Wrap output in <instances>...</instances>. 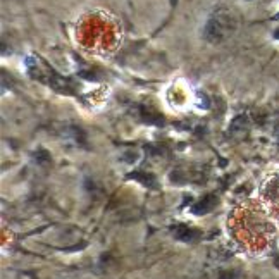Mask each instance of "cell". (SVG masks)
<instances>
[{"label": "cell", "mask_w": 279, "mask_h": 279, "mask_svg": "<svg viewBox=\"0 0 279 279\" xmlns=\"http://www.w3.org/2000/svg\"><path fill=\"white\" fill-rule=\"evenodd\" d=\"M215 203H217V198L210 195V197L203 198V202H198L197 205H195V207H193V212H195V214H205V212H209V210L212 209Z\"/></svg>", "instance_id": "4"}, {"label": "cell", "mask_w": 279, "mask_h": 279, "mask_svg": "<svg viewBox=\"0 0 279 279\" xmlns=\"http://www.w3.org/2000/svg\"><path fill=\"white\" fill-rule=\"evenodd\" d=\"M261 198L266 205V212L279 222V173L269 174L262 181Z\"/></svg>", "instance_id": "2"}, {"label": "cell", "mask_w": 279, "mask_h": 279, "mask_svg": "<svg viewBox=\"0 0 279 279\" xmlns=\"http://www.w3.org/2000/svg\"><path fill=\"white\" fill-rule=\"evenodd\" d=\"M238 238L252 252H261L271 245L276 228L271 222V215L258 207L257 203H245L238 212L236 221Z\"/></svg>", "instance_id": "1"}, {"label": "cell", "mask_w": 279, "mask_h": 279, "mask_svg": "<svg viewBox=\"0 0 279 279\" xmlns=\"http://www.w3.org/2000/svg\"><path fill=\"white\" fill-rule=\"evenodd\" d=\"M193 231L192 229H188V228H178V238L179 239H186V241H188V239H192L193 238Z\"/></svg>", "instance_id": "5"}, {"label": "cell", "mask_w": 279, "mask_h": 279, "mask_svg": "<svg viewBox=\"0 0 279 279\" xmlns=\"http://www.w3.org/2000/svg\"><path fill=\"white\" fill-rule=\"evenodd\" d=\"M229 17L228 14H214L212 17L209 19V23L205 24V29H203V36L205 40L210 42V43H219L221 40L228 36L229 29H231V23H229Z\"/></svg>", "instance_id": "3"}]
</instances>
